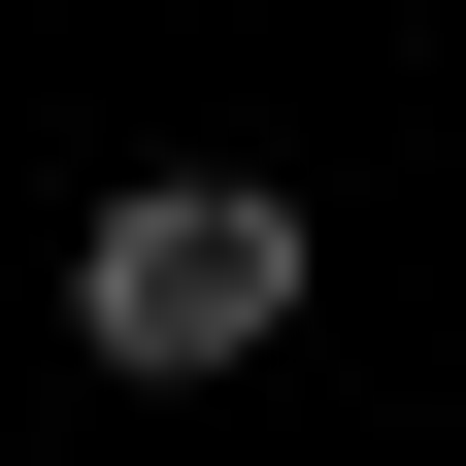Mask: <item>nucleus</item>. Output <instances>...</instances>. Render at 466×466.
I'll use <instances>...</instances> for the list:
<instances>
[{
  "instance_id": "f257e3e1",
  "label": "nucleus",
  "mask_w": 466,
  "mask_h": 466,
  "mask_svg": "<svg viewBox=\"0 0 466 466\" xmlns=\"http://www.w3.org/2000/svg\"><path fill=\"white\" fill-rule=\"evenodd\" d=\"M67 333L134 400H200V367H267V333H300V200H267V167H134V200L67 233Z\"/></svg>"
}]
</instances>
